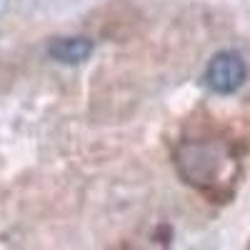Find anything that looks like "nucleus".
Returning <instances> with one entry per match:
<instances>
[{"mask_svg": "<svg viewBox=\"0 0 250 250\" xmlns=\"http://www.w3.org/2000/svg\"><path fill=\"white\" fill-rule=\"evenodd\" d=\"M228 163H230L228 153L215 143L190 140L183 143L175 153L180 178L195 188H203V190H210V188H218L223 183Z\"/></svg>", "mask_w": 250, "mask_h": 250, "instance_id": "f257e3e1", "label": "nucleus"}, {"mask_svg": "<svg viewBox=\"0 0 250 250\" xmlns=\"http://www.w3.org/2000/svg\"><path fill=\"white\" fill-rule=\"evenodd\" d=\"M245 75H248V68H245V60L238 55V53H218L210 65L205 70V80H208V88L218 95H230L235 93L243 83H245Z\"/></svg>", "mask_w": 250, "mask_h": 250, "instance_id": "f03ea898", "label": "nucleus"}, {"mask_svg": "<svg viewBox=\"0 0 250 250\" xmlns=\"http://www.w3.org/2000/svg\"><path fill=\"white\" fill-rule=\"evenodd\" d=\"M93 53V43L88 38H55L48 45V55L58 62H65V65H75V62L88 60Z\"/></svg>", "mask_w": 250, "mask_h": 250, "instance_id": "7ed1b4c3", "label": "nucleus"}]
</instances>
